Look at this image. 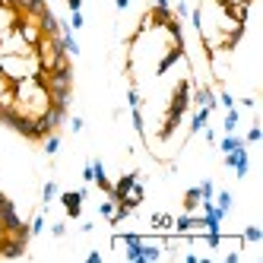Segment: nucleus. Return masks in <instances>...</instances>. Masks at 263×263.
<instances>
[{"label": "nucleus", "instance_id": "nucleus-4", "mask_svg": "<svg viewBox=\"0 0 263 263\" xmlns=\"http://www.w3.org/2000/svg\"><path fill=\"white\" fill-rule=\"evenodd\" d=\"M200 203H203V197H200V187H187V191H184V200H181L184 213H197Z\"/></svg>", "mask_w": 263, "mask_h": 263}, {"label": "nucleus", "instance_id": "nucleus-1", "mask_svg": "<svg viewBox=\"0 0 263 263\" xmlns=\"http://www.w3.org/2000/svg\"><path fill=\"white\" fill-rule=\"evenodd\" d=\"M225 168H232L238 174V181H244L251 174V152H247V143L235 146L232 152H225Z\"/></svg>", "mask_w": 263, "mask_h": 263}, {"label": "nucleus", "instance_id": "nucleus-17", "mask_svg": "<svg viewBox=\"0 0 263 263\" xmlns=\"http://www.w3.org/2000/svg\"><path fill=\"white\" fill-rule=\"evenodd\" d=\"M244 143L247 146H254V143H260V127H257V120H254V127L247 130V137H244Z\"/></svg>", "mask_w": 263, "mask_h": 263}, {"label": "nucleus", "instance_id": "nucleus-10", "mask_svg": "<svg viewBox=\"0 0 263 263\" xmlns=\"http://www.w3.org/2000/svg\"><path fill=\"white\" fill-rule=\"evenodd\" d=\"M213 203L219 206V210L232 213V193H228V191H215V193H213Z\"/></svg>", "mask_w": 263, "mask_h": 263}, {"label": "nucleus", "instance_id": "nucleus-9", "mask_svg": "<svg viewBox=\"0 0 263 263\" xmlns=\"http://www.w3.org/2000/svg\"><path fill=\"white\" fill-rule=\"evenodd\" d=\"M42 149L48 152V156H57L60 152V133H48V137L42 140Z\"/></svg>", "mask_w": 263, "mask_h": 263}, {"label": "nucleus", "instance_id": "nucleus-19", "mask_svg": "<svg viewBox=\"0 0 263 263\" xmlns=\"http://www.w3.org/2000/svg\"><path fill=\"white\" fill-rule=\"evenodd\" d=\"M51 235L54 238H64L67 235V222H51Z\"/></svg>", "mask_w": 263, "mask_h": 263}, {"label": "nucleus", "instance_id": "nucleus-13", "mask_svg": "<svg viewBox=\"0 0 263 263\" xmlns=\"http://www.w3.org/2000/svg\"><path fill=\"white\" fill-rule=\"evenodd\" d=\"M70 29H73V32L86 29V16H83V10H70Z\"/></svg>", "mask_w": 263, "mask_h": 263}, {"label": "nucleus", "instance_id": "nucleus-7", "mask_svg": "<svg viewBox=\"0 0 263 263\" xmlns=\"http://www.w3.org/2000/svg\"><path fill=\"white\" fill-rule=\"evenodd\" d=\"M241 143H244V137H238V133H225L222 140H215V146H219L222 152H232L235 146H241Z\"/></svg>", "mask_w": 263, "mask_h": 263}, {"label": "nucleus", "instance_id": "nucleus-2", "mask_svg": "<svg viewBox=\"0 0 263 263\" xmlns=\"http://www.w3.org/2000/svg\"><path fill=\"white\" fill-rule=\"evenodd\" d=\"M86 197H89V191H86V187H79V191H64V193H60V206H64L67 219H79V215H83Z\"/></svg>", "mask_w": 263, "mask_h": 263}, {"label": "nucleus", "instance_id": "nucleus-14", "mask_svg": "<svg viewBox=\"0 0 263 263\" xmlns=\"http://www.w3.org/2000/svg\"><path fill=\"white\" fill-rule=\"evenodd\" d=\"M57 193H60V191H57V184H54V181H48V184H45V187H42V203H45V206H48V203H51V200H54V197H57Z\"/></svg>", "mask_w": 263, "mask_h": 263}, {"label": "nucleus", "instance_id": "nucleus-22", "mask_svg": "<svg viewBox=\"0 0 263 263\" xmlns=\"http://www.w3.org/2000/svg\"><path fill=\"white\" fill-rule=\"evenodd\" d=\"M86 260H89V263H98V260H102V254H98V251H89V254H86Z\"/></svg>", "mask_w": 263, "mask_h": 263}, {"label": "nucleus", "instance_id": "nucleus-24", "mask_svg": "<svg viewBox=\"0 0 263 263\" xmlns=\"http://www.w3.org/2000/svg\"><path fill=\"white\" fill-rule=\"evenodd\" d=\"M114 6H118V10H120V13H124V10H127V6H130V0H114Z\"/></svg>", "mask_w": 263, "mask_h": 263}, {"label": "nucleus", "instance_id": "nucleus-18", "mask_svg": "<svg viewBox=\"0 0 263 263\" xmlns=\"http://www.w3.org/2000/svg\"><path fill=\"white\" fill-rule=\"evenodd\" d=\"M213 193H215V184H213V181H203V184H200V197L213 200Z\"/></svg>", "mask_w": 263, "mask_h": 263}, {"label": "nucleus", "instance_id": "nucleus-12", "mask_svg": "<svg viewBox=\"0 0 263 263\" xmlns=\"http://www.w3.org/2000/svg\"><path fill=\"white\" fill-rule=\"evenodd\" d=\"M260 238H263V232H260L257 225H247V228H244V235H241V241H247V244H257Z\"/></svg>", "mask_w": 263, "mask_h": 263}, {"label": "nucleus", "instance_id": "nucleus-21", "mask_svg": "<svg viewBox=\"0 0 263 263\" xmlns=\"http://www.w3.org/2000/svg\"><path fill=\"white\" fill-rule=\"evenodd\" d=\"M83 181H86V184H92V181H96V168H92V162L83 168Z\"/></svg>", "mask_w": 263, "mask_h": 263}, {"label": "nucleus", "instance_id": "nucleus-3", "mask_svg": "<svg viewBox=\"0 0 263 263\" xmlns=\"http://www.w3.org/2000/svg\"><path fill=\"white\" fill-rule=\"evenodd\" d=\"M137 181H140V171H127L124 178H120L118 184L111 187V200H120V197H127V191H130V187L137 184Z\"/></svg>", "mask_w": 263, "mask_h": 263}, {"label": "nucleus", "instance_id": "nucleus-6", "mask_svg": "<svg viewBox=\"0 0 263 263\" xmlns=\"http://www.w3.org/2000/svg\"><path fill=\"white\" fill-rule=\"evenodd\" d=\"M149 225L156 228V232H171V228H174V215L171 213H156L149 219Z\"/></svg>", "mask_w": 263, "mask_h": 263}, {"label": "nucleus", "instance_id": "nucleus-5", "mask_svg": "<svg viewBox=\"0 0 263 263\" xmlns=\"http://www.w3.org/2000/svg\"><path fill=\"white\" fill-rule=\"evenodd\" d=\"M210 118H213L210 108H197V111H193V118H191V130H187V133H200L206 124H210Z\"/></svg>", "mask_w": 263, "mask_h": 263}, {"label": "nucleus", "instance_id": "nucleus-11", "mask_svg": "<svg viewBox=\"0 0 263 263\" xmlns=\"http://www.w3.org/2000/svg\"><path fill=\"white\" fill-rule=\"evenodd\" d=\"M114 210H118V200L105 197V200H102V206H98V215H102L105 222H111V215H114Z\"/></svg>", "mask_w": 263, "mask_h": 263}, {"label": "nucleus", "instance_id": "nucleus-16", "mask_svg": "<svg viewBox=\"0 0 263 263\" xmlns=\"http://www.w3.org/2000/svg\"><path fill=\"white\" fill-rule=\"evenodd\" d=\"M215 98H219V105H222V108H235V105H238V102H235V96H232V92H225V89H222Z\"/></svg>", "mask_w": 263, "mask_h": 263}, {"label": "nucleus", "instance_id": "nucleus-20", "mask_svg": "<svg viewBox=\"0 0 263 263\" xmlns=\"http://www.w3.org/2000/svg\"><path fill=\"white\" fill-rule=\"evenodd\" d=\"M70 130H73V133H83V130H86V120H83V118H70Z\"/></svg>", "mask_w": 263, "mask_h": 263}, {"label": "nucleus", "instance_id": "nucleus-15", "mask_svg": "<svg viewBox=\"0 0 263 263\" xmlns=\"http://www.w3.org/2000/svg\"><path fill=\"white\" fill-rule=\"evenodd\" d=\"M127 105H130V108H143V96H140L137 86H130V89H127Z\"/></svg>", "mask_w": 263, "mask_h": 263}, {"label": "nucleus", "instance_id": "nucleus-23", "mask_svg": "<svg viewBox=\"0 0 263 263\" xmlns=\"http://www.w3.org/2000/svg\"><path fill=\"white\" fill-rule=\"evenodd\" d=\"M67 6L70 10H83V0H67Z\"/></svg>", "mask_w": 263, "mask_h": 263}, {"label": "nucleus", "instance_id": "nucleus-8", "mask_svg": "<svg viewBox=\"0 0 263 263\" xmlns=\"http://www.w3.org/2000/svg\"><path fill=\"white\" fill-rule=\"evenodd\" d=\"M45 213H48V206H42V213L32 215V222H29V235L32 238H38V235L45 232Z\"/></svg>", "mask_w": 263, "mask_h": 263}]
</instances>
